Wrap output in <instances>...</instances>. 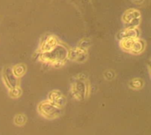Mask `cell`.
Returning <instances> with one entry per match:
<instances>
[{
	"instance_id": "6da1fadb",
	"label": "cell",
	"mask_w": 151,
	"mask_h": 135,
	"mask_svg": "<svg viewBox=\"0 0 151 135\" xmlns=\"http://www.w3.org/2000/svg\"><path fill=\"white\" fill-rule=\"evenodd\" d=\"M67 53L68 51L65 50V48L58 44L50 51L42 53L40 59L42 62L50 64L52 65L60 66L65 63V59L67 58Z\"/></svg>"
},
{
	"instance_id": "7a4b0ae2",
	"label": "cell",
	"mask_w": 151,
	"mask_h": 135,
	"mask_svg": "<svg viewBox=\"0 0 151 135\" xmlns=\"http://www.w3.org/2000/svg\"><path fill=\"white\" fill-rule=\"evenodd\" d=\"M39 113L48 119H55L58 118L61 114V110L58 106L54 105L49 101L42 102L38 106Z\"/></svg>"
},
{
	"instance_id": "3957f363",
	"label": "cell",
	"mask_w": 151,
	"mask_h": 135,
	"mask_svg": "<svg viewBox=\"0 0 151 135\" xmlns=\"http://www.w3.org/2000/svg\"><path fill=\"white\" fill-rule=\"evenodd\" d=\"M122 21L126 27H138L141 22V13L136 9H129L123 14Z\"/></svg>"
},
{
	"instance_id": "277c9868",
	"label": "cell",
	"mask_w": 151,
	"mask_h": 135,
	"mask_svg": "<svg viewBox=\"0 0 151 135\" xmlns=\"http://www.w3.org/2000/svg\"><path fill=\"white\" fill-rule=\"evenodd\" d=\"M88 57V51L86 48L83 47H77L74 50H71L67 53V57L75 60L77 62H83L86 60Z\"/></svg>"
},
{
	"instance_id": "5b68a950",
	"label": "cell",
	"mask_w": 151,
	"mask_h": 135,
	"mask_svg": "<svg viewBox=\"0 0 151 135\" xmlns=\"http://www.w3.org/2000/svg\"><path fill=\"white\" fill-rule=\"evenodd\" d=\"M58 45V40L54 35H46L44 37V40L41 42L40 50H42V53L49 52Z\"/></svg>"
},
{
	"instance_id": "8992f818",
	"label": "cell",
	"mask_w": 151,
	"mask_h": 135,
	"mask_svg": "<svg viewBox=\"0 0 151 135\" xmlns=\"http://www.w3.org/2000/svg\"><path fill=\"white\" fill-rule=\"evenodd\" d=\"M49 102L58 106V108L62 107L65 103V98L60 91L54 90L49 94Z\"/></svg>"
},
{
	"instance_id": "52a82bcc",
	"label": "cell",
	"mask_w": 151,
	"mask_h": 135,
	"mask_svg": "<svg viewBox=\"0 0 151 135\" xmlns=\"http://www.w3.org/2000/svg\"><path fill=\"white\" fill-rule=\"evenodd\" d=\"M129 37H139V30L137 27H125L122 31L119 34V38L121 40L123 38H129Z\"/></svg>"
},
{
	"instance_id": "ba28073f",
	"label": "cell",
	"mask_w": 151,
	"mask_h": 135,
	"mask_svg": "<svg viewBox=\"0 0 151 135\" xmlns=\"http://www.w3.org/2000/svg\"><path fill=\"white\" fill-rule=\"evenodd\" d=\"M25 71H26V66L23 65H15L13 68H12V74L14 75L15 78H18V77H21L24 73H25Z\"/></svg>"
},
{
	"instance_id": "9c48e42d",
	"label": "cell",
	"mask_w": 151,
	"mask_h": 135,
	"mask_svg": "<svg viewBox=\"0 0 151 135\" xmlns=\"http://www.w3.org/2000/svg\"><path fill=\"white\" fill-rule=\"evenodd\" d=\"M26 121V117L25 116H22V115H19L15 118V124L18 125V126H22Z\"/></svg>"
}]
</instances>
